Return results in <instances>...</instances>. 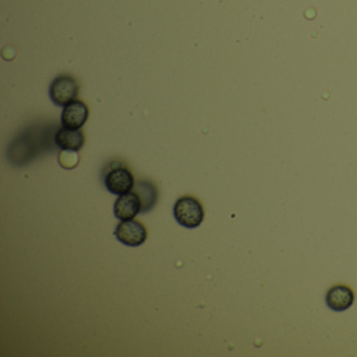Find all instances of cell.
<instances>
[{
  "instance_id": "cell-4",
  "label": "cell",
  "mask_w": 357,
  "mask_h": 357,
  "mask_svg": "<svg viewBox=\"0 0 357 357\" xmlns=\"http://www.w3.org/2000/svg\"><path fill=\"white\" fill-rule=\"evenodd\" d=\"M106 189L114 195H123L132 191L135 187V177L132 173L124 167H116L108 171L104 178Z\"/></svg>"
},
{
  "instance_id": "cell-8",
  "label": "cell",
  "mask_w": 357,
  "mask_h": 357,
  "mask_svg": "<svg viewBox=\"0 0 357 357\" xmlns=\"http://www.w3.org/2000/svg\"><path fill=\"white\" fill-rule=\"evenodd\" d=\"M354 302V294L348 286L336 285L328 291L326 303L334 311H344L350 308Z\"/></svg>"
},
{
  "instance_id": "cell-2",
  "label": "cell",
  "mask_w": 357,
  "mask_h": 357,
  "mask_svg": "<svg viewBox=\"0 0 357 357\" xmlns=\"http://www.w3.org/2000/svg\"><path fill=\"white\" fill-rule=\"evenodd\" d=\"M114 236L124 245L137 248L147 240L148 231L143 223L131 219L121 221L116 225Z\"/></svg>"
},
{
  "instance_id": "cell-1",
  "label": "cell",
  "mask_w": 357,
  "mask_h": 357,
  "mask_svg": "<svg viewBox=\"0 0 357 357\" xmlns=\"http://www.w3.org/2000/svg\"><path fill=\"white\" fill-rule=\"evenodd\" d=\"M175 219L179 225L187 229H195L204 219V210L199 200L191 196H183L174 206Z\"/></svg>"
},
{
  "instance_id": "cell-6",
  "label": "cell",
  "mask_w": 357,
  "mask_h": 357,
  "mask_svg": "<svg viewBox=\"0 0 357 357\" xmlns=\"http://www.w3.org/2000/svg\"><path fill=\"white\" fill-rule=\"evenodd\" d=\"M89 110L86 104L80 100L74 101L64 106L62 112L61 122L63 127L70 129H81L89 119Z\"/></svg>"
},
{
  "instance_id": "cell-7",
  "label": "cell",
  "mask_w": 357,
  "mask_h": 357,
  "mask_svg": "<svg viewBox=\"0 0 357 357\" xmlns=\"http://www.w3.org/2000/svg\"><path fill=\"white\" fill-rule=\"evenodd\" d=\"M55 143L63 151L77 152L84 146L85 135L80 129L62 127L56 132Z\"/></svg>"
},
{
  "instance_id": "cell-9",
  "label": "cell",
  "mask_w": 357,
  "mask_h": 357,
  "mask_svg": "<svg viewBox=\"0 0 357 357\" xmlns=\"http://www.w3.org/2000/svg\"><path fill=\"white\" fill-rule=\"evenodd\" d=\"M132 191H135L141 198V214H145L154 208L158 202V189L153 183L149 181H135Z\"/></svg>"
},
{
  "instance_id": "cell-3",
  "label": "cell",
  "mask_w": 357,
  "mask_h": 357,
  "mask_svg": "<svg viewBox=\"0 0 357 357\" xmlns=\"http://www.w3.org/2000/svg\"><path fill=\"white\" fill-rule=\"evenodd\" d=\"M79 93V84L73 77L62 75L58 77L50 87V97L58 106L68 105L76 100Z\"/></svg>"
},
{
  "instance_id": "cell-5",
  "label": "cell",
  "mask_w": 357,
  "mask_h": 357,
  "mask_svg": "<svg viewBox=\"0 0 357 357\" xmlns=\"http://www.w3.org/2000/svg\"><path fill=\"white\" fill-rule=\"evenodd\" d=\"M141 198L135 191L119 196L114 202V216L120 219L121 221L135 219V217L141 214Z\"/></svg>"
}]
</instances>
